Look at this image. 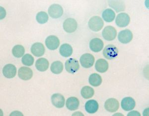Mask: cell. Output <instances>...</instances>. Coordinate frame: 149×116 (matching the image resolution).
Wrapping results in <instances>:
<instances>
[{
	"label": "cell",
	"mask_w": 149,
	"mask_h": 116,
	"mask_svg": "<svg viewBox=\"0 0 149 116\" xmlns=\"http://www.w3.org/2000/svg\"><path fill=\"white\" fill-rule=\"evenodd\" d=\"M95 57L90 53H85L80 58L81 66L85 68H89L93 66L95 62Z\"/></svg>",
	"instance_id": "277c9868"
},
{
	"label": "cell",
	"mask_w": 149,
	"mask_h": 116,
	"mask_svg": "<svg viewBox=\"0 0 149 116\" xmlns=\"http://www.w3.org/2000/svg\"><path fill=\"white\" fill-rule=\"evenodd\" d=\"M140 116L141 115L139 112H138L137 111H132L131 112H130V113L128 114V116Z\"/></svg>",
	"instance_id": "4dcf8cb0"
},
{
	"label": "cell",
	"mask_w": 149,
	"mask_h": 116,
	"mask_svg": "<svg viewBox=\"0 0 149 116\" xmlns=\"http://www.w3.org/2000/svg\"><path fill=\"white\" fill-rule=\"evenodd\" d=\"M25 52V50L24 46L22 45H16L12 50V53L14 57L17 58H20L24 55Z\"/></svg>",
	"instance_id": "83f0119b"
},
{
	"label": "cell",
	"mask_w": 149,
	"mask_h": 116,
	"mask_svg": "<svg viewBox=\"0 0 149 116\" xmlns=\"http://www.w3.org/2000/svg\"><path fill=\"white\" fill-rule=\"evenodd\" d=\"M121 105L122 109L125 111H129L134 109L135 107V101L132 98H124L121 103Z\"/></svg>",
	"instance_id": "9a60e30c"
},
{
	"label": "cell",
	"mask_w": 149,
	"mask_h": 116,
	"mask_svg": "<svg viewBox=\"0 0 149 116\" xmlns=\"http://www.w3.org/2000/svg\"><path fill=\"white\" fill-rule=\"evenodd\" d=\"M3 73L7 78H13L17 74V68L12 64H8L3 67Z\"/></svg>",
	"instance_id": "4fadbf2b"
},
{
	"label": "cell",
	"mask_w": 149,
	"mask_h": 116,
	"mask_svg": "<svg viewBox=\"0 0 149 116\" xmlns=\"http://www.w3.org/2000/svg\"><path fill=\"white\" fill-rule=\"evenodd\" d=\"M104 107L107 111L111 113H114L118 110L119 103L116 99L110 98L105 101Z\"/></svg>",
	"instance_id": "30bf717a"
},
{
	"label": "cell",
	"mask_w": 149,
	"mask_h": 116,
	"mask_svg": "<svg viewBox=\"0 0 149 116\" xmlns=\"http://www.w3.org/2000/svg\"><path fill=\"white\" fill-rule=\"evenodd\" d=\"M104 46V43L102 39L98 38L92 39L90 43V48L92 51L98 52L101 51Z\"/></svg>",
	"instance_id": "5bb4252c"
},
{
	"label": "cell",
	"mask_w": 149,
	"mask_h": 116,
	"mask_svg": "<svg viewBox=\"0 0 149 116\" xmlns=\"http://www.w3.org/2000/svg\"><path fill=\"white\" fill-rule=\"evenodd\" d=\"M77 27V22L74 19L68 18L63 23V29L67 33H74L76 31Z\"/></svg>",
	"instance_id": "52a82bcc"
},
{
	"label": "cell",
	"mask_w": 149,
	"mask_h": 116,
	"mask_svg": "<svg viewBox=\"0 0 149 116\" xmlns=\"http://www.w3.org/2000/svg\"><path fill=\"white\" fill-rule=\"evenodd\" d=\"M50 70L53 73L59 74L61 73L63 70V64L61 61H56L52 63Z\"/></svg>",
	"instance_id": "484cf974"
},
{
	"label": "cell",
	"mask_w": 149,
	"mask_h": 116,
	"mask_svg": "<svg viewBox=\"0 0 149 116\" xmlns=\"http://www.w3.org/2000/svg\"><path fill=\"white\" fill-rule=\"evenodd\" d=\"M18 76L19 78L23 80H29L32 78L33 76V71L29 67H22L19 69Z\"/></svg>",
	"instance_id": "7c38bea8"
},
{
	"label": "cell",
	"mask_w": 149,
	"mask_h": 116,
	"mask_svg": "<svg viewBox=\"0 0 149 116\" xmlns=\"http://www.w3.org/2000/svg\"><path fill=\"white\" fill-rule=\"evenodd\" d=\"M49 63L47 60L44 58H39L36 61V67L40 71H45L49 67Z\"/></svg>",
	"instance_id": "44dd1931"
},
{
	"label": "cell",
	"mask_w": 149,
	"mask_h": 116,
	"mask_svg": "<svg viewBox=\"0 0 149 116\" xmlns=\"http://www.w3.org/2000/svg\"><path fill=\"white\" fill-rule=\"evenodd\" d=\"M34 61L33 57L29 54H26L24 55L22 59V64L27 66H30L33 65V64L34 63Z\"/></svg>",
	"instance_id": "f546056e"
},
{
	"label": "cell",
	"mask_w": 149,
	"mask_h": 116,
	"mask_svg": "<svg viewBox=\"0 0 149 116\" xmlns=\"http://www.w3.org/2000/svg\"><path fill=\"white\" fill-rule=\"evenodd\" d=\"M98 103L95 100H91L88 101L85 104V109L88 113L94 114L98 110Z\"/></svg>",
	"instance_id": "ac0fdd59"
},
{
	"label": "cell",
	"mask_w": 149,
	"mask_h": 116,
	"mask_svg": "<svg viewBox=\"0 0 149 116\" xmlns=\"http://www.w3.org/2000/svg\"><path fill=\"white\" fill-rule=\"evenodd\" d=\"M88 81L91 85L94 87H97L101 85L102 80V77L98 74L93 73L90 75Z\"/></svg>",
	"instance_id": "cb8c5ba5"
},
{
	"label": "cell",
	"mask_w": 149,
	"mask_h": 116,
	"mask_svg": "<svg viewBox=\"0 0 149 116\" xmlns=\"http://www.w3.org/2000/svg\"><path fill=\"white\" fill-rule=\"evenodd\" d=\"M48 14L51 17L57 19L63 15V8L58 4H53L48 9Z\"/></svg>",
	"instance_id": "8992f818"
},
{
	"label": "cell",
	"mask_w": 149,
	"mask_h": 116,
	"mask_svg": "<svg viewBox=\"0 0 149 116\" xmlns=\"http://www.w3.org/2000/svg\"><path fill=\"white\" fill-rule=\"evenodd\" d=\"M103 38L107 41H112L115 39L117 35V31L112 26H107L102 33Z\"/></svg>",
	"instance_id": "3957f363"
},
{
	"label": "cell",
	"mask_w": 149,
	"mask_h": 116,
	"mask_svg": "<svg viewBox=\"0 0 149 116\" xmlns=\"http://www.w3.org/2000/svg\"><path fill=\"white\" fill-rule=\"evenodd\" d=\"M109 4L110 7L114 9L116 12L124 11L125 9V5L122 1H109Z\"/></svg>",
	"instance_id": "7402d4cb"
},
{
	"label": "cell",
	"mask_w": 149,
	"mask_h": 116,
	"mask_svg": "<svg viewBox=\"0 0 149 116\" xmlns=\"http://www.w3.org/2000/svg\"><path fill=\"white\" fill-rule=\"evenodd\" d=\"M45 45L49 50H54L59 46V39L56 36H49L45 40Z\"/></svg>",
	"instance_id": "8fae6325"
},
{
	"label": "cell",
	"mask_w": 149,
	"mask_h": 116,
	"mask_svg": "<svg viewBox=\"0 0 149 116\" xmlns=\"http://www.w3.org/2000/svg\"><path fill=\"white\" fill-rule=\"evenodd\" d=\"M45 48L42 43H36L32 45L31 48V52L36 57H40L42 56L45 53Z\"/></svg>",
	"instance_id": "2e32d148"
},
{
	"label": "cell",
	"mask_w": 149,
	"mask_h": 116,
	"mask_svg": "<svg viewBox=\"0 0 149 116\" xmlns=\"http://www.w3.org/2000/svg\"><path fill=\"white\" fill-rule=\"evenodd\" d=\"M65 98L60 94H54L51 97V101L53 105L57 108L63 107L65 104Z\"/></svg>",
	"instance_id": "e0dca14e"
},
{
	"label": "cell",
	"mask_w": 149,
	"mask_h": 116,
	"mask_svg": "<svg viewBox=\"0 0 149 116\" xmlns=\"http://www.w3.org/2000/svg\"><path fill=\"white\" fill-rule=\"evenodd\" d=\"M36 19L37 22H39V24H43L47 22L49 17L46 12H40L37 13Z\"/></svg>",
	"instance_id": "f1b7e54d"
},
{
	"label": "cell",
	"mask_w": 149,
	"mask_h": 116,
	"mask_svg": "<svg viewBox=\"0 0 149 116\" xmlns=\"http://www.w3.org/2000/svg\"><path fill=\"white\" fill-rule=\"evenodd\" d=\"M88 27L93 31H99L102 29L104 22L102 19L98 16H94L88 22Z\"/></svg>",
	"instance_id": "6da1fadb"
},
{
	"label": "cell",
	"mask_w": 149,
	"mask_h": 116,
	"mask_svg": "<svg viewBox=\"0 0 149 116\" xmlns=\"http://www.w3.org/2000/svg\"><path fill=\"white\" fill-rule=\"evenodd\" d=\"M130 18L129 15L126 13H120L118 15L115 20L117 26L120 27H126L129 24Z\"/></svg>",
	"instance_id": "ba28073f"
},
{
	"label": "cell",
	"mask_w": 149,
	"mask_h": 116,
	"mask_svg": "<svg viewBox=\"0 0 149 116\" xmlns=\"http://www.w3.org/2000/svg\"><path fill=\"white\" fill-rule=\"evenodd\" d=\"M102 18L107 22H112L115 19V14L113 10L110 9H106L102 13Z\"/></svg>",
	"instance_id": "d4e9b609"
},
{
	"label": "cell",
	"mask_w": 149,
	"mask_h": 116,
	"mask_svg": "<svg viewBox=\"0 0 149 116\" xmlns=\"http://www.w3.org/2000/svg\"><path fill=\"white\" fill-rule=\"evenodd\" d=\"M80 68L78 60L74 58L68 59L65 62V68L70 73H74Z\"/></svg>",
	"instance_id": "5b68a950"
},
{
	"label": "cell",
	"mask_w": 149,
	"mask_h": 116,
	"mask_svg": "<svg viewBox=\"0 0 149 116\" xmlns=\"http://www.w3.org/2000/svg\"><path fill=\"white\" fill-rule=\"evenodd\" d=\"M60 53L62 57H70L73 53V48L70 45L65 43L60 46Z\"/></svg>",
	"instance_id": "603a6c76"
},
{
	"label": "cell",
	"mask_w": 149,
	"mask_h": 116,
	"mask_svg": "<svg viewBox=\"0 0 149 116\" xmlns=\"http://www.w3.org/2000/svg\"><path fill=\"white\" fill-rule=\"evenodd\" d=\"M133 38V34L131 31L129 29H126L121 31L119 33L118 39L120 43L126 44L130 43Z\"/></svg>",
	"instance_id": "9c48e42d"
},
{
	"label": "cell",
	"mask_w": 149,
	"mask_h": 116,
	"mask_svg": "<svg viewBox=\"0 0 149 116\" xmlns=\"http://www.w3.org/2000/svg\"><path fill=\"white\" fill-rule=\"evenodd\" d=\"M109 63L104 59H100L96 62L95 68L97 71L100 73H104L109 69Z\"/></svg>",
	"instance_id": "d6986e66"
},
{
	"label": "cell",
	"mask_w": 149,
	"mask_h": 116,
	"mask_svg": "<svg viewBox=\"0 0 149 116\" xmlns=\"http://www.w3.org/2000/svg\"><path fill=\"white\" fill-rule=\"evenodd\" d=\"M80 103L78 98L74 97H70L67 100L66 107L71 111H74L78 109Z\"/></svg>",
	"instance_id": "ffe728a7"
},
{
	"label": "cell",
	"mask_w": 149,
	"mask_h": 116,
	"mask_svg": "<svg viewBox=\"0 0 149 116\" xmlns=\"http://www.w3.org/2000/svg\"><path fill=\"white\" fill-rule=\"evenodd\" d=\"M81 96L85 99H89L92 98L95 94L93 88L90 86H85L81 90Z\"/></svg>",
	"instance_id": "4316f807"
},
{
	"label": "cell",
	"mask_w": 149,
	"mask_h": 116,
	"mask_svg": "<svg viewBox=\"0 0 149 116\" xmlns=\"http://www.w3.org/2000/svg\"><path fill=\"white\" fill-rule=\"evenodd\" d=\"M103 55L107 59H113L118 56V50L113 45H109L104 48Z\"/></svg>",
	"instance_id": "7a4b0ae2"
}]
</instances>
